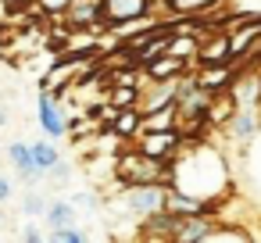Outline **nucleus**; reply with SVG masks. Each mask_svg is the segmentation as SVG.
Instances as JSON below:
<instances>
[{"instance_id": "2eb2a0df", "label": "nucleus", "mask_w": 261, "mask_h": 243, "mask_svg": "<svg viewBox=\"0 0 261 243\" xmlns=\"http://www.w3.org/2000/svg\"><path fill=\"white\" fill-rule=\"evenodd\" d=\"M111 129L118 132V140H122V143H136V136H140V129H143V111H140V107L118 111V118H115V125H111Z\"/></svg>"}, {"instance_id": "6e6552de", "label": "nucleus", "mask_w": 261, "mask_h": 243, "mask_svg": "<svg viewBox=\"0 0 261 243\" xmlns=\"http://www.w3.org/2000/svg\"><path fill=\"white\" fill-rule=\"evenodd\" d=\"M8 161H11V168H15V175L22 179V182H29V186H36L43 175L36 172V165H33V154H29V143L25 140H11L8 143Z\"/></svg>"}, {"instance_id": "4468645a", "label": "nucleus", "mask_w": 261, "mask_h": 243, "mask_svg": "<svg viewBox=\"0 0 261 243\" xmlns=\"http://www.w3.org/2000/svg\"><path fill=\"white\" fill-rule=\"evenodd\" d=\"M29 154H33V165H36V172L40 175H47V172H54L58 165H61V150L54 147V140H33L29 143Z\"/></svg>"}, {"instance_id": "7ed1b4c3", "label": "nucleus", "mask_w": 261, "mask_h": 243, "mask_svg": "<svg viewBox=\"0 0 261 243\" xmlns=\"http://www.w3.org/2000/svg\"><path fill=\"white\" fill-rule=\"evenodd\" d=\"M143 157L150 161H161V165H172L179 154H182V132H143L136 143H133Z\"/></svg>"}, {"instance_id": "a878e982", "label": "nucleus", "mask_w": 261, "mask_h": 243, "mask_svg": "<svg viewBox=\"0 0 261 243\" xmlns=\"http://www.w3.org/2000/svg\"><path fill=\"white\" fill-rule=\"evenodd\" d=\"M0 4H4V8H15V4H25V8H29V4H36V0H0Z\"/></svg>"}, {"instance_id": "bb28decb", "label": "nucleus", "mask_w": 261, "mask_h": 243, "mask_svg": "<svg viewBox=\"0 0 261 243\" xmlns=\"http://www.w3.org/2000/svg\"><path fill=\"white\" fill-rule=\"evenodd\" d=\"M0 125H8V111L4 107H0Z\"/></svg>"}, {"instance_id": "b1692460", "label": "nucleus", "mask_w": 261, "mask_h": 243, "mask_svg": "<svg viewBox=\"0 0 261 243\" xmlns=\"http://www.w3.org/2000/svg\"><path fill=\"white\" fill-rule=\"evenodd\" d=\"M43 179H50V186H65L68 179H72V172H68V165H58L54 172H47Z\"/></svg>"}, {"instance_id": "0eeeda50", "label": "nucleus", "mask_w": 261, "mask_h": 243, "mask_svg": "<svg viewBox=\"0 0 261 243\" xmlns=\"http://www.w3.org/2000/svg\"><path fill=\"white\" fill-rule=\"evenodd\" d=\"M218 65H232V58H229V33H218V36H204L200 40L197 72L200 68H218Z\"/></svg>"}, {"instance_id": "9d476101", "label": "nucleus", "mask_w": 261, "mask_h": 243, "mask_svg": "<svg viewBox=\"0 0 261 243\" xmlns=\"http://www.w3.org/2000/svg\"><path fill=\"white\" fill-rule=\"evenodd\" d=\"M218 229V218H182L175 229V243H204Z\"/></svg>"}, {"instance_id": "aec40b11", "label": "nucleus", "mask_w": 261, "mask_h": 243, "mask_svg": "<svg viewBox=\"0 0 261 243\" xmlns=\"http://www.w3.org/2000/svg\"><path fill=\"white\" fill-rule=\"evenodd\" d=\"M72 204H75V211H86V214H97L104 204H100V197L93 193V190H83V193H75L72 197Z\"/></svg>"}, {"instance_id": "423d86ee", "label": "nucleus", "mask_w": 261, "mask_h": 243, "mask_svg": "<svg viewBox=\"0 0 261 243\" xmlns=\"http://www.w3.org/2000/svg\"><path fill=\"white\" fill-rule=\"evenodd\" d=\"M236 107H254L261 111V68H247V72H236L232 86H229Z\"/></svg>"}, {"instance_id": "1a4fd4ad", "label": "nucleus", "mask_w": 261, "mask_h": 243, "mask_svg": "<svg viewBox=\"0 0 261 243\" xmlns=\"http://www.w3.org/2000/svg\"><path fill=\"white\" fill-rule=\"evenodd\" d=\"M222 0H161L165 18H204L211 11H218Z\"/></svg>"}, {"instance_id": "dca6fc26", "label": "nucleus", "mask_w": 261, "mask_h": 243, "mask_svg": "<svg viewBox=\"0 0 261 243\" xmlns=\"http://www.w3.org/2000/svg\"><path fill=\"white\" fill-rule=\"evenodd\" d=\"M232 115H236V100H232V93H218V97H211V104H207V122H211V129H225Z\"/></svg>"}, {"instance_id": "20e7f679", "label": "nucleus", "mask_w": 261, "mask_h": 243, "mask_svg": "<svg viewBox=\"0 0 261 243\" xmlns=\"http://www.w3.org/2000/svg\"><path fill=\"white\" fill-rule=\"evenodd\" d=\"M36 122H40V129H43L47 140H65V136H68L65 104H58L47 90H40V97H36Z\"/></svg>"}, {"instance_id": "f3484780", "label": "nucleus", "mask_w": 261, "mask_h": 243, "mask_svg": "<svg viewBox=\"0 0 261 243\" xmlns=\"http://www.w3.org/2000/svg\"><path fill=\"white\" fill-rule=\"evenodd\" d=\"M204 243H254V232L243 229V225H225V222H218V229H215Z\"/></svg>"}, {"instance_id": "6ab92c4d", "label": "nucleus", "mask_w": 261, "mask_h": 243, "mask_svg": "<svg viewBox=\"0 0 261 243\" xmlns=\"http://www.w3.org/2000/svg\"><path fill=\"white\" fill-rule=\"evenodd\" d=\"M47 204H50L47 193H33V190H29V193L22 197V211H25L29 218H43V214H47Z\"/></svg>"}, {"instance_id": "a211bd4d", "label": "nucleus", "mask_w": 261, "mask_h": 243, "mask_svg": "<svg viewBox=\"0 0 261 243\" xmlns=\"http://www.w3.org/2000/svg\"><path fill=\"white\" fill-rule=\"evenodd\" d=\"M104 100L118 111H129V107H140V90L136 86H111Z\"/></svg>"}, {"instance_id": "f03ea898", "label": "nucleus", "mask_w": 261, "mask_h": 243, "mask_svg": "<svg viewBox=\"0 0 261 243\" xmlns=\"http://www.w3.org/2000/svg\"><path fill=\"white\" fill-rule=\"evenodd\" d=\"M165 200H168V190H161V186H129L115 197V211L143 222V218L165 211Z\"/></svg>"}, {"instance_id": "ddd939ff", "label": "nucleus", "mask_w": 261, "mask_h": 243, "mask_svg": "<svg viewBox=\"0 0 261 243\" xmlns=\"http://www.w3.org/2000/svg\"><path fill=\"white\" fill-rule=\"evenodd\" d=\"M143 72H147V79H150V83H175L179 75H186V72H190V65H186V61H179V58H168V54H165V58H158L154 65H147Z\"/></svg>"}, {"instance_id": "39448f33", "label": "nucleus", "mask_w": 261, "mask_h": 243, "mask_svg": "<svg viewBox=\"0 0 261 243\" xmlns=\"http://www.w3.org/2000/svg\"><path fill=\"white\" fill-rule=\"evenodd\" d=\"M257 132H261V111H254V107H236V115H232L229 125H225L229 143H236V150L243 154V150L254 143Z\"/></svg>"}, {"instance_id": "4be33fe9", "label": "nucleus", "mask_w": 261, "mask_h": 243, "mask_svg": "<svg viewBox=\"0 0 261 243\" xmlns=\"http://www.w3.org/2000/svg\"><path fill=\"white\" fill-rule=\"evenodd\" d=\"M36 8L54 22V18H65V11L72 8V0H36Z\"/></svg>"}, {"instance_id": "f257e3e1", "label": "nucleus", "mask_w": 261, "mask_h": 243, "mask_svg": "<svg viewBox=\"0 0 261 243\" xmlns=\"http://www.w3.org/2000/svg\"><path fill=\"white\" fill-rule=\"evenodd\" d=\"M172 172H175V193H186L193 200H225L229 190H236L232 165L218 143H197V147L182 143V154L172 161Z\"/></svg>"}, {"instance_id": "f8f14e48", "label": "nucleus", "mask_w": 261, "mask_h": 243, "mask_svg": "<svg viewBox=\"0 0 261 243\" xmlns=\"http://www.w3.org/2000/svg\"><path fill=\"white\" fill-rule=\"evenodd\" d=\"M75 218H79L75 204H72V200H61V197H54V200L47 204V214H43V222H47L50 232H58V229H72Z\"/></svg>"}, {"instance_id": "393cba45", "label": "nucleus", "mask_w": 261, "mask_h": 243, "mask_svg": "<svg viewBox=\"0 0 261 243\" xmlns=\"http://www.w3.org/2000/svg\"><path fill=\"white\" fill-rule=\"evenodd\" d=\"M15 197V182L4 175V172H0V207H8V200Z\"/></svg>"}, {"instance_id": "412c9836", "label": "nucleus", "mask_w": 261, "mask_h": 243, "mask_svg": "<svg viewBox=\"0 0 261 243\" xmlns=\"http://www.w3.org/2000/svg\"><path fill=\"white\" fill-rule=\"evenodd\" d=\"M47 243H90V236H86L79 225H72V229H58V232H50Z\"/></svg>"}, {"instance_id": "cd10ccee", "label": "nucleus", "mask_w": 261, "mask_h": 243, "mask_svg": "<svg viewBox=\"0 0 261 243\" xmlns=\"http://www.w3.org/2000/svg\"><path fill=\"white\" fill-rule=\"evenodd\" d=\"M165 243H175V239H165Z\"/></svg>"}, {"instance_id": "5701e85b", "label": "nucleus", "mask_w": 261, "mask_h": 243, "mask_svg": "<svg viewBox=\"0 0 261 243\" xmlns=\"http://www.w3.org/2000/svg\"><path fill=\"white\" fill-rule=\"evenodd\" d=\"M18 232H22V243H47V236H43V229H40L36 222H29V225H22Z\"/></svg>"}, {"instance_id": "9b49d317", "label": "nucleus", "mask_w": 261, "mask_h": 243, "mask_svg": "<svg viewBox=\"0 0 261 243\" xmlns=\"http://www.w3.org/2000/svg\"><path fill=\"white\" fill-rule=\"evenodd\" d=\"M240 172H243V179L250 182V190L261 197V132H257L254 143L240 154Z\"/></svg>"}]
</instances>
